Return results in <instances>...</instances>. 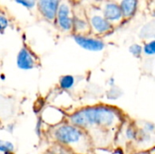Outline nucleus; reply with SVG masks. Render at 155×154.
<instances>
[{"mask_svg":"<svg viewBox=\"0 0 155 154\" xmlns=\"http://www.w3.org/2000/svg\"><path fill=\"white\" fill-rule=\"evenodd\" d=\"M69 119L73 125L80 129H86L93 126L109 128L118 123L120 114L114 108L98 105L79 110L73 113Z\"/></svg>","mask_w":155,"mask_h":154,"instance_id":"obj_1","label":"nucleus"},{"mask_svg":"<svg viewBox=\"0 0 155 154\" xmlns=\"http://www.w3.org/2000/svg\"><path fill=\"white\" fill-rule=\"evenodd\" d=\"M73 6L72 0H61L55 14L54 23L64 32H72L73 29Z\"/></svg>","mask_w":155,"mask_h":154,"instance_id":"obj_4","label":"nucleus"},{"mask_svg":"<svg viewBox=\"0 0 155 154\" xmlns=\"http://www.w3.org/2000/svg\"><path fill=\"white\" fill-rule=\"evenodd\" d=\"M54 138L57 143L70 147H75V145L79 147L84 141H86L84 131L73 124L58 126L54 132Z\"/></svg>","mask_w":155,"mask_h":154,"instance_id":"obj_3","label":"nucleus"},{"mask_svg":"<svg viewBox=\"0 0 155 154\" xmlns=\"http://www.w3.org/2000/svg\"><path fill=\"white\" fill-rule=\"evenodd\" d=\"M16 65L21 70H31L35 67V57L25 46L22 47L16 56Z\"/></svg>","mask_w":155,"mask_h":154,"instance_id":"obj_9","label":"nucleus"},{"mask_svg":"<svg viewBox=\"0 0 155 154\" xmlns=\"http://www.w3.org/2000/svg\"><path fill=\"white\" fill-rule=\"evenodd\" d=\"M88 19L91 33L95 35L107 34L114 30V26L105 19L100 9L94 4L83 5Z\"/></svg>","mask_w":155,"mask_h":154,"instance_id":"obj_2","label":"nucleus"},{"mask_svg":"<svg viewBox=\"0 0 155 154\" xmlns=\"http://www.w3.org/2000/svg\"><path fill=\"white\" fill-rule=\"evenodd\" d=\"M8 25H9V21L7 17L4 14L0 13V34L5 33V30L8 27Z\"/></svg>","mask_w":155,"mask_h":154,"instance_id":"obj_19","label":"nucleus"},{"mask_svg":"<svg viewBox=\"0 0 155 154\" xmlns=\"http://www.w3.org/2000/svg\"><path fill=\"white\" fill-rule=\"evenodd\" d=\"M94 5L114 27L124 21L119 5L114 0H96Z\"/></svg>","mask_w":155,"mask_h":154,"instance_id":"obj_5","label":"nucleus"},{"mask_svg":"<svg viewBox=\"0 0 155 154\" xmlns=\"http://www.w3.org/2000/svg\"><path fill=\"white\" fill-rule=\"evenodd\" d=\"M74 34L88 35L91 33L88 19L82 5L74 4L73 6V29Z\"/></svg>","mask_w":155,"mask_h":154,"instance_id":"obj_6","label":"nucleus"},{"mask_svg":"<svg viewBox=\"0 0 155 154\" xmlns=\"http://www.w3.org/2000/svg\"><path fill=\"white\" fill-rule=\"evenodd\" d=\"M129 52L134 57L139 58L142 55V54H143V46L141 44H134L130 45Z\"/></svg>","mask_w":155,"mask_h":154,"instance_id":"obj_16","label":"nucleus"},{"mask_svg":"<svg viewBox=\"0 0 155 154\" xmlns=\"http://www.w3.org/2000/svg\"><path fill=\"white\" fill-rule=\"evenodd\" d=\"M0 78H1V80H5V76L4 74H1V75H0Z\"/></svg>","mask_w":155,"mask_h":154,"instance_id":"obj_23","label":"nucleus"},{"mask_svg":"<svg viewBox=\"0 0 155 154\" xmlns=\"http://www.w3.org/2000/svg\"><path fill=\"white\" fill-rule=\"evenodd\" d=\"M108 84L110 85V87H113V86H114V77H112V78H110V79H109Z\"/></svg>","mask_w":155,"mask_h":154,"instance_id":"obj_21","label":"nucleus"},{"mask_svg":"<svg viewBox=\"0 0 155 154\" xmlns=\"http://www.w3.org/2000/svg\"><path fill=\"white\" fill-rule=\"evenodd\" d=\"M120 7L124 19H131L136 13L138 6V0H114Z\"/></svg>","mask_w":155,"mask_h":154,"instance_id":"obj_10","label":"nucleus"},{"mask_svg":"<svg viewBox=\"0 0 155 154\" xmlns=\"http://www.w3.org/2000/svg\"><path fill=\"white\" fill-rule=\"evenodd\" d=\"M73 38L81 48L90 52H100L105 47L104 42L100 38L82 34H74Z\"/></svg>","mask_w":155,"mask_h":154,"instance_id":"obj_7","label":"nucleus"},{"mask_svg":"<svg viewBox=\"0 0 155 154\" xmlns=\"http://www.w3.org/2000/svg\"><path fill=\"white\" fill-rule=\"evenodd\" d=\"M14 150H15V146L12 143L8 141L0 140V152H3V153L13 152Z\"/></svg>","mask_w":155,"mask_h":154,"instance_id":"obj_14","label":"nucleus"},{"mask_svg":"<svg viewBox=\"0 0 155 154\" xmlns=\"http://www.w3.org/2000/svg\"><path fill=\"white\" fill-rule=\"evenodd\" d=\"M75 79L73 75L66 74L63 75L59 80V85L63 90H70L74 87Z\"/></svg>","mask_w":155,"mask_h":154,"instance_id":"obj_11","label":"nucleus"},{"mask_svg":"<svg viewBox=\"0 0 155 154\" xmlns=\"http://www.w3.org/2000/svg\"><path fill=\"white\" fill-rule=\"evenodd\" d=\"M35 1H36L37 9L40 15L43 16V18L48 22L54 23L55 14L61 0H35Z\"/></svg>","mask_w":155,"mask_h":154,"instance_id":"obj_8","label":"nucleus"},{"mask_svg":"<svg viewBox=\"0 0 155 154\" xmlns=\"http://www.w3.org/2000/svg\"><path fill=\"white\" fill-rule=\"evenodd\" d=\"M140 36H142L143 39H147V38L154 36V23H153V21L146 24L143 27V29L140 33Z\"/></svg>","mask_w":155,"mask_h":154,"instance_id":"obj_12","label":"nucleus"},{"mask_svg":"<svg viewBox=\"0 0 155 154\" xmlns=\"http://www.w3.org/2000/svg\"><path fill=\"white\" fill-rule=\"evenodd\" d=\"M13 129H14V124H11V126L10 125L7 126V130L9 133H13Z\"/></svg>","mask_w":155,"mask_h":154,"instance_id":"obj_22","label":"nucleus"},{"mask_svg":"<svg viewBox=\"0 0 155 154\" xmlns=\"http://www.w3.org/2000/svg\"><path fill=\"white\" fill-rule=\"evenodd\" d=\"M4 154H15V153H13V152H5V153H4Z\"/></svg>","mask_w":155,"mask_h":154,"instance_id":"obj_24","label":"nucleus"},{"mask_svg":"<svg viewBox=\"0 0 155 154\" xmlns=\"http://www.w3.org/2000/svg\"><path fill=\"white\" fill-rule=\"evenodd\" d=\"M123 94H124L123 91H122L120 88H118V87H116V86L114 85V86L111 87V88L107 91V93H106V97H107L109 100H117V99H119Z\"/></svg>","mask_w":155,"mask_h":154,"instance_id":"obj_13","label":"nucleus"},{"mask_svg":"<svg viewBox=\"0 0 155 154\" xmlns=\"http://www.w3.org/2000/svg\"><path fill=\"white\" fill-rule=\"evenodd\" d=\"M143 130L145 132H147L148 133H150V134H153V133H154V124L152 123H147L144 124Z\"/></svg>","mask_w":155,"mask_h":154,"instance_id":"obj_20","label":"nucleus"},{"mask_svg":"<svg viewBox=\"0 0 155 154\" xmlns=\"http://www.w3.org/2000/svg\"><path fill=\"white\" fill-rule=\"evenodd\" d=\"M143 52L149 56L154 55L155 54V41L152 40L146 44H144L143 47Z\"/></svg>","mask_w":155,"mask_h":154,"instance_id":"obj_15","label":"nucleus"},{"mask_svg":"<svg viewBox=\"0 0 155 154\" xmlns=\"http://www.w3.org/2000/svg\"><path fill=\"white\" fill-rule=\"evenodd\" d=\"M137 133H138V132L133 126H129L125 131V136L129 141L136 140L137 139Z\"/></svg>","mask_w":155,"mask_h":154,"instance_id":"obj_18","label":"nucleus"},{"mask_svg":"<svg viewBox=\"0 0 155 154\" xmlns=\"http://www.w3.org/2000/svg\"><path fill=\"white\" fill-rule=\"evenodd\" d=\"M15 2L27 9H33L36 5L35 0H15Z\"/></svg>","mask_w":155,"mask_h":154,"instance_id":"obj_17","label":"nucleus"}]
</instances>
